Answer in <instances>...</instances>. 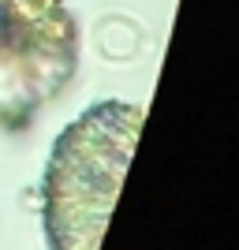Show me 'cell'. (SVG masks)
<instances>
[]
</instances>
